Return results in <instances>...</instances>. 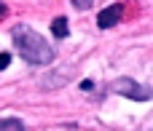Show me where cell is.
I'll use <instances>...</instances> for the list:
<instances>
[{
    "mask_svg": "<svg viewBox=\"0 0 153 131\" xmlns=\"http://www.w3.org/2000/svg\"><path fill=\"white\" fill-rule=\"evenodd\" d=\"M51 32H54V38H59V40L67 38V32H70V29H67V19H65V16H56V19L51 21Z\"/></svg>",
    "mask_w": 153,
    "mask_h": 131,
    "instance_id": "obj_4",
    "label": "cell"
},
{
    "mask_svg": "<svg viewBox=\"0 0 153 131\" xmlns=\"http://www.w3.org/2000/svg\"><path fill=\"white\" fill-rule=\"evenodd\" d=\"M121 13H124V3H113V5H108V8H102L100 16H97V27H102V29L116 27V24L121 21Z\"/></svg>",
    "mask_w": 153,
    "mask_h": 131,
    "instance_id": "obj_3",
    "label": "cell"
},
{
    "mask_svg": "<svg viewBox=\"0 0 153 131\" xmlns=\"http://www.w3.org/2000/svg\"><path fill=\"white\" fill-rule=\"evenodd\" d=\"M73 5L81 8V11H86V8H91V0H73Z\"/></svg>",
    "mask_w": 153,
    "mask_h": 131,
    "instance_id": "obj_7",
    "label": "cell"
},
{
    "mask_svg": "<svg viewBox=\"0 0 153 131\" xmlns=\"http://www.w3.org/2000/svg\"><path fill=\"white\" fill-rule=\"evenodd\" d=\"M110 91H116V94H121V96H126V99H137V102L151 99L148 88H143V86L134 83L132 78H116V80L110 83Z\"/></svg>",
    "mask_w": 153,
    "mask_h": 131,
    "instance_id": "obj_2",
    "label": "cell"
},
{
    "mask_svg": "<svg viewBox=\"0 0 153 131\" xmlns=\"http://www.w3.org/2000/svg\"><path fill=\"white\" fill-rule=\"evenodd\" d=\"M8 64H11V54H8V51H3V54H0V70H5Z\"/></svg>",
    "mask_w": 153,
    "mask_h": 131,
    "instance_id": "obj_6",
    "label": "cell"
},
{
    "mask_svg": "<svg viewBox=\"0 0 153 131\" xmlns=\"http://www.w3.org/2000/svg\"><path fill=\"white\" fill-rule=\"evenodd\" d=\"M81 88H83V91H91V88H94V83H91V80H83V83H81Z\"/></svg>",
    "mask_w": 153,
    "mask_h": 131,
    "instance_id": "obj_8",
    "label": "cell"
},
{
    "mask_svg": "<svg viewBox=\"0 0 153 131\" xmlns=\"http://www.w3.org/2000/svg\"><path fill=\"white\" fill-rule=\"evenodd\" d=\"M13 46L19 51V56L27 62V64H35V67H46L54 62V48L30 27H16L13 29Z\"/></svg>",
    "mask_w": 153,
    "mask_h": 131,
    "instance_id": "obj_1",
    "label": "cell"
},
{
    "mask_svg": "<svg viewBox=\"0 0 153 131\" xmlns=\"http://www.w3.org/2000/svg\"><path fill=\"white\" fill-rule=\"evenodd\" d=\"M0 131H24V126H22V121H3L0 123Z\"/></svg>",
    "mask_w": 153,
    "mask_h": 131,
    "instance_id": "obj_5",
    "label": "cell"
}]
</instances>
